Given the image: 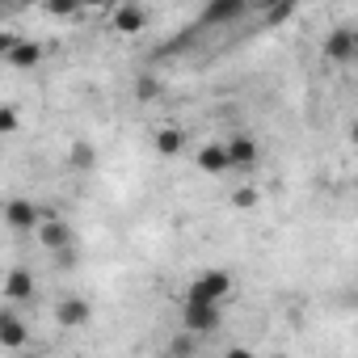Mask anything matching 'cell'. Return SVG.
I'll use <instances>...</instances> for the list:
<instances>
[{
	"mask_svg": "<svg viewBox=\"0 0 358 358\" xmlns=\"http://www.w3.org/2000/svg\"><path fill=\"white\" fill-rule=\"evenodd\" d=\"M228 291H232V274H224V270H207V274H199V278L190 282L186 299H199V303H220Z\"/></svg>",
	"mask_w": 358,
	"mask_h": 358,
	"instance_id": "obj_1",
	"label": "cell"
},
{
	"mask_svg": "<svg viewBox=\"0 0 358 358\" xmlns=\"http://www.w3.org/2000/svg\"><path fill=\"white\" fill-rule=\"evenodd\" d=\"M186 329L190 333H211L220 324V303H199V299H186V312H182Z\"/></svg>",
	"mask_w": 358,
	"mask_h": 358,
	"instance_id": "obj_2",
	"label": "cell"
},
{
	"mask_svg": "<svg viewBox=\"0 0 358 358\" xmlns=\"http://www.w3.org/2000/svg\"><path fill=\"white\" fill-rule=\"evenodd\" d=\"M38 207L34 203H26V199H13L9 207H5V224L9 228H17V232H30V228H38Z\"/></svg>",
	"mask_w": 358,
	"mask_h": 358,
	"instance_id": "obj_3",
	"label": "cell"
},
{
	"mask_svg": "<svg viewBox=\"0 0 358 358\" xmlns=\"http://www.w3.org/2000/svg\"><path fill=\"white\" fill-rule=\"evenodd\" d=\"M324 55H329L333 64H350V59H354V30H350V26L333 30V34L324 38Z\"/></svg>",
	"mask_w": 358,
	"mask_h": 358,
	"instance_id": "obj_4",
	"label": "cell"
},
{
	"mask_svg": "<svg viewBox=\"0 0 358 358\" xmlns=\"http://www.w3.org/2000/svg\"><path fill=\"white\" fill-rule=\"evenodd\" d=\"M89 316H93L89 299H64V303L55 308V320H59L64 329H80V324H89Z\"/></svg>",
	"mask_w": 358,
	"mask_h": 358,
	"instance_id": "obj_5",
	"label": "cell"
},
{
	"mask_svg": "<svg viewBox=\"0 0 358 358\" xmlns=\"http://www.w3.org/2000/svg\"><path fill=\"white\" fill-rule=\"evenodd\" d=\"M152 148H156V156H182V148H186V135L177 131V127H156V135H152Z\"/></svg>",
	"mask_w": 358,
	"mask_h": 358,
	"instance_id": "obj_6",
	"label": "cell"
},
{
	"mask_svg": "<svg viewBox=\"0 0 358 358\" xmlns=\"http://www.w3.org/2000/svg\"><path fill=\"white\" fill-rule=\"evenodd\" d=\"M0 291H5V299H30L34 295V274L30 270H9Z\"/></svg>",
	"mask_w": 358,
	"mask_h": 358,
	"instance_id": "obj_7",
	"label": "cell"
},
{
	"mask_svg": "<svg viewBox=\"0 0 358 358\" xmlns=\"http://www.w3.org/2000/svg\"><path fill=\"white\" fill-rule=\"evenodd\" d=\"M143 22H148V17H143L139 5H118V9H114V30H118V34H139Z\"/></svg>",
	"mask_w": 358,
	"mask_h": 358,
	"instance_id": "obj_8",
	"label": "cell"
},
{
	"mask_svg": "<svg viewBox=\"0 0 358 358\" xmlns=\"http://www.w3.org/2000/svg\"><path fill=\"white\" fill-rule=\"evenodd\" d=\"M224 152H228V164H257V156H262L249 135H236L232 143H224Z\"/></svg>",
	"mask_w": 358,
	"mask_h": 358,
	"instance_id": "obj_9",
	"label": "cell"
},
{
	"mask_svg": "<svg viewBox=\"0 0 358 358\" xmlns=\"http://www.w3.org/2000/svg\"><path fill=\"white\" fill-rule=\"evenodd\" d=\"M245 5H249V0H211L207 13H203V22H232V17L245 13Z\"/></svg>",
	"mask_w": 358,
	"mask_h": 358,
	"instance_id": "obj_10",
	"label": "cell"
},
{
	"mask_svg": "<svg viewBox=\"0 0 358 358\" xmlns=\"http://www.w3.org/2000/svg\"><path fill=\"white\" fill-rule=\"evenodd\" d=\"M5 59H9L13 68H34V64L43 59V47H38V43H22V38H17V43L9 47V55H5Z\"/></svg>",
	"mask_w": 358,
	"mask_h": 358,
	"instance_id": "obj_11",
	"label": "cell"
},
{
	"mask_svg": "<svg viewBox=\"0 0 358 358\" xmlns=\"http://www.w3.org/2000/svg\"><path fill=\"white\" fill-rule=\"evenodd\" d=\"M194 160H199V169H203V173H224V169H232V164H228V152H224V143H207V148H203Z\"/></svg>",
	"mask_w": 358,
	"mask_h": 358,
	"instance_id": "obj_12",
	"label": "cell"
},
{
	"mask_svg": "<svg viewBox=\"0 0 358 358\" xmlns=\"http://www.w3.org/2000/svg\"><path fill=\"white\" fill-rule=\"evenodd\" d=\"M0 345H9V350L26 345V324L17 316H0Z\"/></svg>",
	"mask_w": 358,
	"mask_h": 358,
	"instance_id": "obj_13",
	"label": "cell"
},
{
	"mask_svg": "<svg viewBox=\"0 0 358 358\" xmlns=\"http://www.w3.org/2000/svg\"><path fill=\"white\" fill-rule=\"evenodd\" d=\"M38 236H43V245H47V249H59V253H64V249H68V241H72V236H68V228H64V224H55V220H38Z\"/></svg>",
	"mask_w": 358,
	"mask_h": 358,
	"instance_id": "obj_14",
	"label": "cell"
},
{
	"mask_svg": "<svg viewBox=\"0 0 358 358\" xmlns=\"http://www.w3.org/2000/svg\"><path fill=\"white\" fill-rule=\"evenodd\" d=\"M17 127H22V114L13 106H0V135H13Z\"/></svg>",
	"mask_w": 358,
	"mask_h": 358,
	"instance_id": "obj_15",
	"label": "cell"
},
{
	"mask_svg": "<svg viewBox=\"0 0 358 358\" xmlns=\"http://www.w3.org/2000/svg\"><path fill=\"white\" fill-rule=\"evenodd\" d=\"M43 5H47L55 17H72V13L80 9V0H43Z\"/></svg>",
	"mask_w": 358,
	"mask_h": 358,
	"instance_id": "obj_16",
	"label": "cell"
},
{
	"mask_svg": "<svg viewBox=\"0 0 358 358\" xmlns=\"http://www.w3.org/2000/svg\"><path fill=\"white\" fill-rule=\"evenodd\" d=\"M72 164H76V169H85V164H93V148H85V143H76V148H72Z\"/></svg>",
	"mask_w": 358,
	"mask_h": 358,
	"instance_id": "obj_17",
	"label": "cell"
},
{
	"mask_svg": "<svg viewBox=\"0 0 358 358\" xmlns=\"http://www.w3.org/2000/svg\"><path fill=\"white\" fill-rule=\"evenodd\" d=\"M232 203H236V207H257V190H253V186H245Z\"/></svg>",
	"mask_w": 358,
	"mask_h": 358,
	"instance_id": "obj_18",
	"label": "cell"
},
{
	"mask_svg": "<svg viewBox=\"0 0 358 358\" xmlns=\"http://www.w3.org/2000/svg\"><path fill=\"white\" fill-rule=\"evenodd\" d=\"M106 5H114V0H80V9H106Z\"/></svg>",
	"mask_w": 358,
	"mask_h": 358,
	"instance_id": "obj_19",
	"label": "cell"
},
{
	"mask_svg": "<svg viewBox=\"0 0 358 358\" xmlns=\"http://www.w3.org/2000/svg\"><path fill=\"white\" fill-rule=\"evenodd\" d=\"M13 43H17L13 34H0V55H9V47H13Z\"/></svg>",
	"mask_w": 358,
	"mask_h": 358,
	"instance_id": "obj_20",
	"label": "cell"
},
{
	"mask_svg": "<svg viewBox=\"0 0 358 358\" xmlns=\"http://www.w3.org/2000/svg\"><path fill=\"white\" fill-rule=\"evenodd\" d=\"M0 5H22V0H0Z\"/></svg>",
	"mask_w": 358,
	"mask_h": 358,
	"instance_id": "obj_21",
	"label": "cell"
}]
</instances>
